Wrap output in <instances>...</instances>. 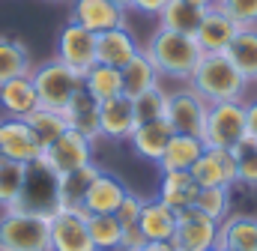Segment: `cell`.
I'll return each instance as SVG.
<instances>
[{
	"mask_svg": "<svg viewBox=\"0 0 257 251\" xmlns=\"http://www.w3.org/2000/svg\"><path fill=\"white\" fill-rule=\"evenodd\" d=\"M144 54L153 60V66L159 69L162 78H174V81H189L192 72L197 69V63H200V57H203L194 36L168 30V27H159L147 39Z\"/></svg>",
	"mask_w": 257,
	"mask_h": 251,
	"instance_id": "obj_1",
	"label": "cell"
},
{
	"mask_svg": "<svg viewBox=\"0 0 257 251\" xmlns=\"http://www.w3.org/2000/svg\"><path fill=\"white\" fill-rule=\"evenodd\" d=\"M189 87L197 90L209 105L215 102H236L248 90V78L233 66V60L218 51V54H203L197 69L189 78Z\"/></svg>",
	"mask_w": 257,
	"mask_h": 251,
	"instance_id": "obj_2",
	"label": "cell"
},
{
	"mask_svg": "<svg viewBox=\"0 0 257 251\" xmlns=\"http://www.w3.org/2000/svg\"><path fill=\"white\" fill-rule=\"evenodd\" d=\"M0 251H51L48 215L3 209V215H0Z\"/></svg>",
	"mask_w": 257,
	"mask_h": 251,
	"instance_id": "obj_3",
	"label": "cell"
},
{
	"mask_svg": "<svg viewBox=\"0 0 257 251\" xmlns=\"http://www.w3.org/2000/svg\"><path fill=\"white\" fill-rule=\"evenodd\" d=\"M30 81L36 87L39 105L51 108V111H63L66 105L72 102V96L84 87V78L78 72H72L69 66H63L57 57L33 66L30 69Z\"/></svg>",
	"mask_w": 257,
	"mask_h": 251,
	"instance_id": "obj_4",
	"label": "cell"
},
{
	"mask_svg": "<svg viewBox=\"0 0 257 251\" xmlns=\"http://www.w3.org/2000/svg\"><path fill=\"white\" fill-rule=\"evenodd\" d=\"M57 206H60V177L42 162H30L24 171L21 197L12 209L33 212V215H51Z\"/></svg>",
	"mask_w": 257,
	"mask_h": 251,
	"instance_id": "obj_5",
	"label": "cell"
},
{
	"mask_svg": "<svg viewBox=\"0 0 257 251\" xmlns=\"http://www.w3.org/2000/svg\"><path fill=\"white\" fill-rule=\"evenodd\" d=\"M245 102H215L206 111V123L200 132V141L215 150H233L245 138Z\"/></svg>",
	"mask_w": 257,
	"mask_h": 251,
	"instance_id": "obj_6",
	"label": "cell"
},
{
	"mask_svg": "<svg viewBox=\"0 0 257 251\" xmlns=\"http://www.w3.org/2000/svg\"><path fill=\"white\" fill-rule=\"evenodd\" d=\"M48 230L51 251H96L87 230V212L81 206H57L48 215Z\"/></svg>",
	"mask_w": 257,
	"mask_h": 251,
	"instance_id": "obj_7",
	"label": "cell"
},
{
	"mask_svg": "<svg viewBox=\"0 0 257 251\" xmlns=\"http://www.w3.org/2000/svg\"><path fill=\"white\" fill-rule=\"evenodd\" d=\"M39 162L48 165L57 177L72 174V171H78V168H84V165L93 162V141L84 138V135L75 132V129H66L57 141H51V144L42 150Z\"/></svg>",
	"mask_w": 257,
	"mask_h": 251,
	"instance_id": "obj_8",
	"label": "cell"
},
{
	"mask_svg": "<svg viewBox=\"0 0 257 251\" xmlns=\"http://www.w3.org/2000/svg\"><path fill=\"white\" fill-rule=\"evenodd\" d=\"M206 111H209V102L192 87L168 93V114H165V120L171 123V129L177 135H197L200 138L203 123H206Z\"/></svg>",
	"mask_w": 257,
	"mask_h": 251,
	"instance_id": "obj_9",
	"label": "cell"
},
{
	"mask_svg": "<svg viewBox=\"0 0 257 251\" xmlns=\"http://www.w3.org/2000/svg\"><path fill=\"white\" fill-rule=\"evenodd\" d=\"M57 60L84 78L96 66V33L69 21L57 33Z\"/></svg>",
	"mask_w": 257,
	"mask_h": 251,
	"instance_id": "obj_10",
	"label": "cell"
},
{
	"mask_svg": "<svg viewBox=\"0 0 257 251\" xmlns=\"http://www.w3.org/2000/svg\"><path fill=\"white\" fill-rule=\"evenodd\" d=\"M174 245L180 251H206L215 248L218 242V221L203 215L197 206L177 212V230H174Z\"/></svg>",
	"mask_w": 257,
	"mask_h": 251,
	"instance_id": "obj_11",
	"label": "cell"
},
{
	"mask_svg": "<svg viewBox=\"0 0 257 251\" xmlns=\"http://www.w3.org/2000/svg\"><path fill=\"white\" fill-rule=\"evenodd\" d=\"M192 177L200 188H233L236 186V159H233V150H215V147H206L200 153V159L194 162Z\"/></svg>",
	"mask_w": 257,
	"mask_h": 251,
	"instance_id": "obj_12",
	"label": "cell"
},
{
	"mask_svg": "<svg viewBox=\"0 0 257 251\" xmlns=\"http://www.w3.org/2000/svg\"><path fill=\"white\" fill-rule=\"evenodd\" d=\"M69 21L87 27L90 33H105L114 27H126V9L114 0H72Z\"/></svg>",
	"mask_w": 257,
	"mask_h": 251,
	"instance_id": "obj_13",
	"label": "cell"
},
{
	"mask_svg": "<svg viewBox=\"0 0 257 251\" xmlns=\"http://www.w3.org/2000/svg\"><path fill=\"white\" fill-rule=\"evenodd\" d=\"M0 153L9 162L30 165V162H39L42 144L36 141V135L30 132V126L24 120L6 117V120H0Z\"/></svg>",
	"mask_w": 257,
	"mask_h": 251,
	"instance_id": "obj_14",
	"label": "cell"
},
{
	"mask_svg": "<svg viewBox=\"0 0 257 251\" xmlns=\"http://www.w3.org/2000/svg\"><path fill=\"white\" fill-rule=\"evenodd\" d=\"M128 191H132V188H128L120 177H114V174H108V171H99V177L90 183L87 194H84L81 209H84L87 215H114L117 206L123 203V197H126Z\"/></svg>",
	"mask_w": 257,
	"mask_h": 251,
	"instance_id": "obj_15",
	"label": "cell"
},
{
	"mask_svg": "<svg viewBox=\"0 0 257 251\" xmlns=\"http://www.w3.org/2000/svg\"><path fill=\"white\" fill-rule=\"evenodd\" d=\"M236 30H239V24L230 15H224L218 6H209L203 12V18H200V27L194 33V39H197L203 54H218V51H227Z\"/></svg>",
	"mask_w": 257,
	"mask_h": 251,
	"instance_id": "obj_16",
	"label": "cell"
},
{
	"mask_svg": "<svg viewBox=\"0 0 257 251\" xmlns=\"http://www.w3.org/2000/svg\"><path fill=\"white\" fill-rule=\"evenodd\" d=\"M135 105L128 96H114L99 102V132L108 141H128V135L135 132Z\"/></svg>",
	"mask_w": 257,
	"mask_h": 251,
	"instance_id": "obj_17",
	"label": "cell"
},
{
	"mask_svg": "<svg viewBox=\"0 0 257 251\" xmlns=\"http://www.w3.org/2000/svg\"><path fill=\"white\" fill-rule=\"evenodd\" d=\"M135 54H141V42L135 39L128 27H114L96 36V63L123 69Z\"/></svg>",
	"mask_w": 257,
	"mask_h": 251,
	"instance_id": "obj_18",
	"label": "cell"
},
{
	"mask_svg": "<svg viewBox=\"0 0 257 251\" xmlns=\"http://www.w3.org/2000/svg\"><path fill=\"white\" fill-rule=\"evenodd\" d=\"M138 227L147 236V242H171L174 230H177V212L159 197H150V200L144 197Z\"/></svg>",
	"mask_w": 257,
	"mask_h": 251,
	"instance_id": "obj_19",
	"label": "cell"
},
{
	"mask_svg": "<svg viewBox=\"0 0 257 251\" xmlns=\"http://www.w3.org/2000/svg\"><path fill=\"white\" fill-rule=\"evenodd\" d=\"M171 138H174L171 123H168V120H156V123L135 126V132L128 135V144H132L135 156H141V159L159 165V159L165 156V147H168Z\"/></svg>",
	"mask_w": 257,
	"mask_h": 251,
	"instance_id": "obj_20",
	"label": "cell"
},
{
	"mask_svg": "<svg viewBox=\"0 0 257 251\" xmlns=\"http://www.w3.org/2000/svg\"><path fill=\"white\" fill-rule=\"evenodd\" d=\"M215 248L257 251V215H227L224 221H218Z\"/></svg>",
	"mask_w": 257,
	"mask_h": 251,
	"instance_id": "obj_21",
	"label": "cell"
},
{
	"mask_svg": "<svg viewBox=\"0 0 257 251\" xmlns=\"http://www.w3.org/2000/svg\"><path fill=\"white\" fill-rule=\"evenodd\" d=\"M0 108H3L6 117H15V120H24L30 111L39 108V96H36V87H33L30 75L12 78L0 87Z\"/></svg>",
	"mask_w": 257,
	"mask_h": 251,
	"instance_id": "obj_22",
	"label": "cell"
},
{
	"mask_svg": "<svg viewBox=\"0 0 257 251\" xmlns=\"http://www.w3.org/2000/svg\"><path fill=\"white\" fill-rule=\"evenodd\" d=\"M63 117H66V123H69V129L81 132L84 138H90V141L102 138V132H99V102L84 87L72 96V102L63 108Z\"/></svg>",
	"mask_w": 257,
	"mask_h": 251,
	"instance_id": "obj_23",
	"label": "cell"
},
{
	"mask_svg": "<svg viewBox=\"0 0 257 251\" xmlns=\"http://www.w3.org/2000/svg\"><path fill=\"white\" fill-rule=\"evenodd\" d=\"M203 150H206V144L197 135H177L174 132V138L165 147V156L159 159V171L162 174H168V171H192Z\"/></svg>",
	"mask_w": 257,
	"mask_h": 251,
	"instance_id": "obj_24",
	"label": "cell"
},
{
	"mask_svg": "<svg viewBox=\"0 0 257 251\" xmlns=\"http://www.w3.org/2000/svg\"><path fill=\"white\" fill-rule=\"evenodd\" d=\"M197 191H200V186L194 183L192 171H168V174H162V183H159V194L156 197L165 200L174 212H180V209L194 206Z\"/></svg>",
	"mask_w": 257,
	"mask_h": 251,
	"instance_id": "obj_25",
	"label": "cell"
},
{
	"mask_svg": "<svg viewBox=\"0 0 257 251\" xmlns=\"http://www.w3.org/2000/svg\"><path fill=\"white\" fill-rule=\"evenodd\" d=\"M120 75H123V96H128V99H138L141 93H147L153 87H162V75L153 66V60L144 54V48H141V54H135L120 69Z\"/></svg>",
	"mask_w": 257,
	"mask_h": 251,
	"instance_id": "obj_26",
	"label": "cell"
},
{
	"mask_svg": "<svg viewBox=\"0 0 257 251\" xmlns=\"http://www.w3.org/2000/svg\"><path fill=\"white\" fill-rule=\"evenodd\" d=\"M224 54H227V57L233 60V66L248 78V84L257 81V24L239 27Z\"/></svg>",
	"mask_w": 257,
	"mask_h": 251,
	"instance_id": "obj_27",
	"label": "cell"
},
{
	"mask_svg": "<svg viewBox=\"0 0 257 251\" xmlns=\"http://www.w3.org/2000/svg\"><path fill=\"white\" fill-rule=\"evenodd\" d=\"M33 60H30V48L15 39V36H3L0 33V87L12 78H21V75H30Z\"/></svg>",
	"mask_w": 257,
	"mask_h": 251,
	"instance_id": "obj_28",
	"label": "cell"
},
{
	"mask_svg": "<svg viewBox=\"0 0 257 251\" xmlns=\"http://www.w3.org/2000/svg\"><path fill=\"white\" fill-rule=\"evenodd\" d=\"M203 12H206V9H200V6H194V3H186V0H168L165 9L159 12V27H168V30L194 36L197 27H200Z\"/></svg>",
	"mask_w": 257,
	"mask_h": 251,
	"instance_id": "obj_29",
	"label": "cell"
},
{
	"mask_svg": "<svg viewBox=\"0 0 257 251\" xmlns=\"http://www.w3.org/2000/svg\"><path fill=\"white\" fill-rule=\"evenodd\" d=\"M84 90H87L96 102L114 99V96L123 93V75H120V69H114V66L96 63V66L84 75Z\"/></svg>",
	"mask_w": 257,
	"mask_h": 251,
	"instance_id": "obj_30",
	"label": "cell"
},
{
	"mask_svg": "<svg viewBox=\"0 0 257 251\" xmlns=\"http://www.w3.org/2000/svg\"><path fill=\"white\" fill-rule=\"evenodd\" d=\"M24 123L30 126V132L36 135V141L42 144V150H45L51 141H57L66 129H69L63 111H51V108H42V105H39L36 111H30V114L24 117Z\"/></svg>",
	"mask_w": 257,
	"mask_h": 251,
	"instance_id": "obj_31",
	"label": "cell"
},
{
	"mask_svg": "<svg viewBox=\"0 0 257 251\" xmlns=\"http://www.w3.org/2000/svg\"><path fill=\"white\" fill-rule=\"evenodd\" d=\"M99 171L102 168L96 162H90V165H84V168H78L72 174H63L60 177V206H81L87 188L99 177Z\"/></svg>",
	"mask_w": 257,
	"mask_h": 251,
	"instance_id": "obj_32",
	"label": "cell"
},
{
	"mask_svg": "<svg viewBox=\"0 0 257 251\" xmlns=\"http://www.w3.org/2000/svg\"><path fill=\"white\" fill-rule=\"evenodd\" d=\"M87 230L96 251H120L123 224L117 221V215H87Z\"/></svg>",
	"mask_w": 257,
	"mask_h": 251,
	"instance_id": "obj_33",
	"label": "cell"
},
{
	"mask_svg": "<svg viewBox=\"0 0 257 251\" xmlns=\"http://www.w3.org/2000/svg\"><path fill=\"white\" fill-rule=\"evenodd\" d=\"M24 171L27 165L9 162V159L0 162V209H12L18 203L21 186H24Z\"/></svg>",
	"mask_w": 257,
	"mask_h": 251,
	"instance_id": "obj_34",
	"label": "cell"
},
{
	"mask_svg": "<svg viewBox=\"0 0 257 251\" xmlns=\"http://www.w3.org/2000/svg\"><path fill=\"white\" fill-rule=\"evenodd\" d=\"M135 105V123H156V120H165L168 114V93L162 87H153L147 93H141L138 99H132Z\"/></svg>",
	"mask_w": 257,
	"mask_h": 251,
	"instance_id": "obj_35",
	"label": "cell"
},
{
	"mask_svg": "<svg viewBox=\"0 0 257 251\" xmlns=\"http://www.w3.org/2000/svg\"><path fill=\"white\" fill-rule=\"evenodd\" d=\"M233 159H236V183L257 186V141L251 135H245L233 147Z\"/></svg>",
	"mask_w": 257,
	"mask_h": 251,
	"instance_id": "obj_36",
	"label": "cell"
},
{
	"mask_svg": "<svg viewBox=\"0 0 257 251\" xmlns=\"http://www.w3.org/2000/svg\"><path fill=\"white\" fill-rule=\"evenodd\" d=\"M194 206H197L203 215H209L212 221H224V218L230 215V188H218V186L200 188Z\"/></svg>",
	"mask_w": 257,
	"mask_h": 251,
	"instance_id": "obj_37",
	"label": "cell"
},
{
	"mask_svg": "<svg viewBox=\"0 0 257 251\" xmlns=\"http://www.w3.org/2000/svg\"><path fill=\"white\" fill-rule=\"evenodd\" d=\"M215 6L224 15H230L239 27L257 24V0H215Z\"/></svg>",
	"mask_w": 257,
	"mask_h": 251,
	"instance_id": "obj_38",
	"label": "cell"
},
{
	"mask_svg": "<svg viewBox=\"0 0 257 251\" xmlns=\"http://www.w3.org/2000/svg\"><path fill=\"white\" fill-rule=\"evenodd\" d=\"M141 206H144V197L138 194V191H128L126 197H123V203L117 206V221L120 224H138V218H141Z\"/></svg>",
	"mask_w": 257,
	"mask_h": 251,
	"instance_id": "obj_39",
	"label": "cell"
},
{
	"mask_svg": "<svg viewBox=\"0 0 257 251\" xmlns=\"http://www.w3.org/2000/svg\"><path fill=\"white\" fill-rule=\"evenodd\" d=\"M147 245V236L141 233L138 224H123V236H120V251H141Z\"/></svg>",
	"mask_w": 257,
	"mask_h": 251,
	"instance_id": "obj_40",
	"label": "cell"
},
{
	"mask_svg": "<svg viewBox=\"0 0 257 251\" xmlns=\"http://www.w3.org/2000/svg\"><path fill=\"white\" fill-rule=\"evenodd\" d=\"M168 0H128V9H138L144 15H159Z\"/></svg>",
	"mask_w": 257,
	"mask_h": 251,
	"instance_id": "obj_41",
	"label": "cell"
},
{
	"mask_svg": "<svg viewBox=\"0 0 257 251\" xmlns=\"http://www.w3.org/2000/svg\"><path fill=\"white\" fill-rule=\"evenodd\" d=\"M245 132L257 141V99L245 102Z\"/></svg>",
	"mask_w": 257,
	"mask_h": 251,
	"instance_id": "obj_42",
	"label": "cell"
},
{
	"mask_svg": "<svg viewBox=\"0 0 257 251\" xmlns=\"http://www.w3.org/2000/svg\"><path fill=\"white\" fill-rule=\"evenodd\" d=\"M141 251H180L174 242H147Z\"/></svg>",
	"mask_w": 257,
	"mask_h": 251,
	"instance_id": "obj_43",
	"label": "cell"
},
{
	"mask_svg": "<svg viewBox=\"0 0 257 251\" xmlns=\"http://www.w3.org/2000/svg\"><path fill=\"white\" fill-rule=\"evenodd\" d=\"M186 3H194V6H200V9H209V6H215V0H186Z\"/></svg>",
	"mask_w": 257,
	"mask_h": 251,
	"instance_id": "obj_44",
	"label": "cell"
},
{
	"mask_svg": "<svg viewBox=\"0 0 257 251\" xmlns=\"http://www.w3.org/2000/svg\"><path fill=\"white\" fill-rule=\"evenodd\" d=\"M117 6H123V9H128V0H114Z\"/></svg>",
	"mask_w": 257,
	"mask_h": 251,
	"instance_id": "obj_45",
	"label": "cell"
},
{
	"mask_svg": "<svg viewBox=\"0 0 257 251\" xmlns=\"http://www.w3.org/2000/svg\"><path fill=\"white\" fill-rule=\"evenodd\" d=\"M51 3H63V0H51Z\"/></svg>",
	"mask_w": 257,
	"mask_h": 251,
	"instance_id": "obj_46",
	"label": "cell"
},
{
	"mask_svg": "<svg viewBox=\"0 0 257 251\" xmlns=\"http://www.w3.org/2000/svg\"><path fill=\"white\" fill-rule=\"evenodd\" d=\"M206 251H218V248H206Z\"/></svg>",
	"mask_w": 257,
	"mask_h": 251,
	"instance_id": "obj_47",
	"label": "cell"
},
{
	"mask_svg": "<svg viewBox=\"0 0 257 251\" xmlns=\"http://www.w3.org/2000/svg\"><path fill=\"white\" fill-rule=\"evenodd\" d=\"M0 162H3V153H0Z\"/></svg>",
	"mask_w": 257,
	"mask_h": 251,
	"instance_id": "obj_48",
	"label": "cell"
},
{
	"mask_svg": "<svg viewBox=\"0 0 257 251\" xmlns=\"http://www.w3.org/2000/svg\"><path fill=\"white\" fill-rule=\"evenodd\" d=\"M218 251H227V248H218Z\"/></svg>",
	"mask_w": 257,
	"mask_h": 251,
	"instance_id": "obj_49",
	"label": "cell"
}]
</instances>
